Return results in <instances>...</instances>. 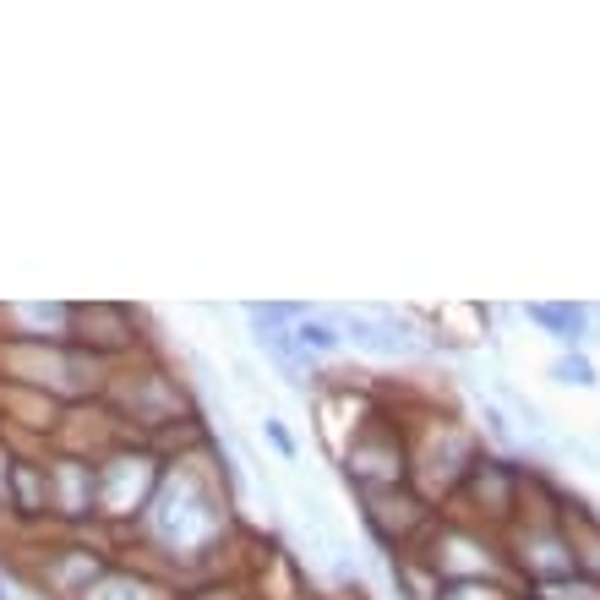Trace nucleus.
<instances>
[{"label": "nucleus", "mask_w": 600, "mask_h": 600, "mask_svg": "<svg viewBox=\"0 0 600 600\" xmlns=\"http://www.w3.org/2000/svg\"><path fill=\"white\" fill-rule=\"evenodd\" d=\"M295 600H322V595H311V589H301V595H295Z\"/></svg>", "instance_id": "24"}, {"label": "nucleus", "mask_w": 600, "mask_h": 600, "mask_svg": "<svg viewBox=\"0 0 600 600\" xmlns=\"http://www.w3.org/2000/svg\"><path fill=\"white\" fill-rule=\"evenodd\" d=\"M203 453L164 458L159 491H154L148 513L137 518V551H143V562L164 556L175 567H213V551L230 546V529H235L230 491H224L219 469Z\"/></svg>", "instance_id": "1"}, {"label": "nucleus", "mask_w": 600, "mask_h": 600, "mask_svg": "<svg viewBox=\"0 0 600 600\" xmlns=\"http://www.w3.org/2000/svg\"><path fill=\"white\" fill-rule=\"evenodd\" d=\"M83 600H175V584L170 578H159L154 567H132V562H110L94 584H88V595Z\"/></svg>", "instance_id": "11"}, {"label": "nucleus", "mask_w": 600, "mask_h": 600, "mask_svg": "<svg viewBox=\"0 0 600 600\" xmlns=\"http://www.w3.org/2000/svg\"><path fill=\"white\" fill-rule=\"evenodd\" d=\"M344 480L355 491H388V486H409V437L404 420L388 415H366L350 442H344Z\"/></svg>", "instance_id": "5"}, {"label": "nucleus", "mask_w": 600, "mask_h": 600, "mask_svg": "<svg viewBox=\"0 0 600 600\" xmlns=\"http://www.w3.org/2000/svg\"><path fill=\"white\" fill-rule=\"evenodd\" d=\"M524 600H600V584L584 578V573H567V578H551V584H529Z\"/></svg>", "instance_id": "18"}, {"label": "nucleus", "mask_w": 600, "mask_h": 600, "mask_svg": "<svg viewBox=\"0 0 600 600\" xmlns=\"http://www.w3.org/2000/svg\"><path fill=\"white\" fill-rule=\"evenodd\" d=\"M497 399H502V404L524 420V431H535V437L546 431V415H540V404H535V399H524V393H518V388H507V382H497Z\"/></svg>", "instance_id": "20"}, {"label": "nucleus", "mask_w": 600, "mask_h": 600, "mask_svg": "<svg viewBox=\"0 0 600 600\" xmlns=\"http://www.w3.org/2000/svg\"><path fill=\"white\" fill-rule=\"evenodd\" d=\"M252 344L279 366V377L295 388V393H306V382H311V366H306V350L295 344V333L290 328H268V322H252Z\"/></svg>", "instance_id": "13"}, {"label": "nucleus", "mask_w": 600, "mask_h": 600, "mask_svg": "<svg viewBox=\"0 0 600 600\" xmlns=\"http://www.w3.org/2000/svg\"><path fill=\"white\" fill-rule=\"evenodd\" d=\"M404 437H409V480L420 486L426 502L442 507L480 458V442L453 415H426V426H404Z\"/></svg>", "instance_id": "3"}, {"label": "nucleus", "mask_w": 600, "mask_h": 600, "mask_svg": "<svg viewBox=\"0 0 600 600\" xmlns=\"http://www.w3.org/2000/svg\"><path fill=\"white\" fill-rule=\"evenodd\" d=\"M72 339H77L88 355H99V360L132 355V350L143 344V333H137V311H126V306H105V301H94V306H72Z\"/></svg>", "instance_id": "9"}, {"label": "nucleus", "mask_w": 600, "mask_h": 600, "mask_svg": "<svg viewBox=\"0 0 600 600\" xmlns=\"http://www.w3.org/2000/svg\"><path fill=\"white\" fill-rule=\"evenodd\" d=\"M159 475H164V458L154 448H132V442L110 448L99 458V518L137 529V518L148 513L159 491Z\"/></svg>", "instance_id": "6"}, {"label": "nucleus", "mask_w": 600, "mask_h": 600, "mask_svg": "<svg viewBox=\"0 0 600 600\" xmlns=\"http://www.w3.org/2000/svg\"><path fill=\"white\" fill-rule=\"evenodd\" d=\"M448 502H453L448 518H458L469 529H486V535H497V529L507 535L513 518L524 513V464H507V458L480 453Z\"/></svg>", "instance_id": "4"}, {"label": "nucleus", "mask_w": 600, "mask_h": 600, "mask_svg": "<svg viewBox=\"0 0 600 600\" xmlns=\"http://www.w3.org/2000/svg\"><path fill=\"white\" fill-rule=\"evenodd\" d=\"M546 377H551V382H562V388H600V377H595V366H589V355H584V350L556 355V360L546 366Z\"/></svg>", "instance_id": "19"}, {"label": "nucleus", "mask_w": 600, "mask_h": 600, "mask_svg": "<svg viewBox=\"0 0 600 600\" xmlns=\"http://www.w3.org/2000/svg\"><path fill=\"white\" fill-rule=\"evenodd\" d=\"M45 475H50V518H61V524L99 518V458L61 453L45 464Z\"/></svg>", "instance_id": "8"}, {"label": "nucleus", "mask_w": 600, "mask_h": 600, "mask_svg": "<svg viewBox=\"0 0 600 600\" xmlns=\"http://www.w3.org/2000/svg\"><path fill=\"white\" fill-rule=\"evenodd\" d=\"M262 437L279 448V458H290V464H295V453H301V448H295V437L284 431V420H279V415H268V420H262Z\"/></svg>", "instance_id": "21"}, {"label": "nucleus", "mask_w": 600, "mask_h": 600, "mask_svg": "<svg viewBox=\"0 0 600 600\" xmlns=\"http://www.w3.org/2000/svg\"><path fill=\"white\" fill-rule=\"evenodd\" d=\"M431 600H513L502 578H442Z\"/></svg>", "instance_id": "17"}, {"label": "nucleus", "mask_w": 600, "mask_h": 600, "mask_svg": "<svg viewBox=\"0 0 600 600\" xmlns=\"http://www.w3.org/2000/svg\"><path fill=\"white\" fill-rule=\"evenodd\" d=\"M290 333H295V344H301L306 355H339V344H344V333H339L328 317H317V311H306Z\"/></svg>", "instance_id": "16"}, {"label": "nucleus", "mask_w": 600, "mask_h": 600, "mask_svg": "<svg viewBox=\"0 0 600 600\" xmlns=\"http://www.w3.org/2000/svg\"><path fill=\"white\" fill-rule=\"evenodd\" d=\"M105 567H110V556L94 546H45V556L34 562V584L56 600H83Z\"/></svg>", "instance_id": "10"}, {"label": "nucleus", "mask_w": 600, "mask_h": 600, "mask_svg": "<svg viewBox=\"0 0 600 600\" xmlns=\"http://www.w3.org/2000/svg\"><path fill=\"white\" fill-rule=\"evenodd\" d=\"M360 497V518H366V529H371V540L388 551V556H404L426 529H431V518H437V507L420 497V491H409V486H388V491H355Z\"/></svg>", "instance_id": "7"}, {"label": "nucleus", "mask_w": 600, "mask_h": 600, "mask_svg": "<svg viewBox=\"0 0 600 600\" xmlns=\"http://www.w3.org/2000/svg\"><path fill=\"white\" fill-rule=\"evenodd\" d=\"M480 420H486V431H491L497 442H513V426H507V415H502L497 404H480Z\"/></svg>", "instance_id": "23"}, {"label": "nucleus", "mask_w": 600, "mask_h": 600, "mask_svg": "<svg viewBox=\"0 0 600 600\" xmlns=\"http://www.w3.org/2000/svg\"><path fill=\"white\" fill-rule=\"evenodd\" d=\"M12 507L23 518H50V475L39 458H12Z\"/></svg>", "instance_id": "15"}, {"label": "nucleus", "mask_w": 600, "mask_h": 600, "mask_svg": "<svg viewBox=\"0 0 600 600\" xmlns=\"http://www.w3.org/2000/svg\"><path fill=\"white\" fill-rule=\"evenodd\" d=\"M175 600H246V589L235 578H224V584H208V589H192V595H175Z\"/></svg>", "instance_id": "22"}, {"label": "nucleus", "mask_w": 600, "mask_h": 600, "mask_svg": "<svg viewBox=\"0 0 600 600\" xmlns=\"http://www.w3.org/2000/svg\"><path fill=\"white\" fill-rule=\"evenodd\" d=\"M562 524H567V540H573V567L600 584V518L589 513L584 497H562Z\"/></svg>", "instance_id": "12"}, {"label": "nucleus", "mask_w": 600, "mask_h": 600, "mask_svg": "<svg viewBox=\"0 0 600 600\" xmlns=\"http://www.w3.org/2000/svg\"><path fill=\"white\" fill-rule=\"evenodd\" d=\"M0 600H12V595H7V584H0Z\"/></svg>", "instance_id": "25"}, {"label": "nucleus", "mask_w": 600, "mask_h": 600, "mask_svg": "<svg viewBox=\"0 0 600 600\" xmlns=\"http://www.w3.org/2000/svg\"><path fill=\"white\" fill-rule=\"evenodd\" d=\"M524 317L535 322V328H546L556 344H567V350H578L584 339H589V306H546V301H535V306H524Z\"/></svg>", "instance_id": "14"}, {"label": "nucleus", "mask_w": 600, "mask_h": 600, "mask_svg": "<svg viewBox=\"0 0 600 600\" xmlns=\"http://www.w3.org/2000/svg\"><path fill=\"white\" fill-rule=\"evenodd\" d=\"M105 404L110 415L121 420V431H143V437H159L170 431L175 420H192V399L186 388L164 371V366H126V371H110L105 382Z\"/></svg>", "instance_id": "2"}]
</instances>
